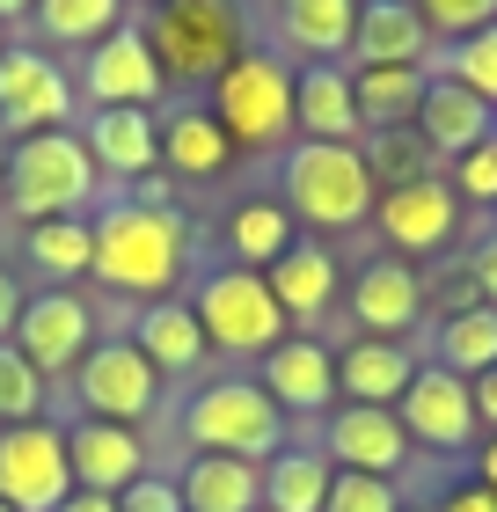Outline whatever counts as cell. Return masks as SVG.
Instances as JSON below:
<instances>
[{"label":"cell","instance_id":"35","mask_svg":"<svg viewBox=\"0 0 497 512\" xmlns=\"http://www.w3.org/2000/svg\"><path fill=\"white\" fill-rule=\"evenodd\" d=\"M359 154H366V169L381 191H402V183H424V176H439V154L417 139V125H395V132H366L359 139Z\"/></svg>","mask_w":497,"mask_h":512},{"label":"cell","instance_id":"32","mask_svg":"<svg viewBox=\"0 0 497 512\" xmlns=\"http://www.w3.org/2000/svg\"><path fill=\"white\" fill-rule=\"evenodd\" d=\"M432 366H446V374H461V381L490 374V366H497V308L468 300V308L446 315L439 337H432Z\"/></svg>","mask_w":497,"mask_h":512},{"label":"cell","instance_id":"1","mask_svg":"<svg viewBox=\"0 0 497 512\" xmlns=\"http://www.w3.org/2000/svg\"><path fill=\"white\" fill-rule=\"evenodd\" d=\"M88 235H96V256H88V278L103 293L125 300H176L183 271H191V220L176 213L169 198H103L88 213Z\"/></svg>","mask_w":497,"mask_h":512},{"label":"cell","instance_id":"46","mask_svg":"<svg viewBox=\"0 0 497 512\" xmlns=\"http://www.w3.org/2000/svg\"><path fill=\"white\" fill-rule=\"evenodd\" d=\"M476 483L497 498V432H483V439H476Z\"/></svg>","mask_w":497,"mask_h":512},{"label":"cell","instance_id":"24","mask_svg":"<svg viewBox=\"0 0 497 512\" xmlns=\"http://www.w3.org/2000/svg\"><path fill=\"white\" fill-rule=\"evenodd\" d=\"M417 352L410 344H388V337H351L337 344V395L344 403H373V410H395L402 388L417 381Z\"/></svg>","mask_w":497,"mask_h":512},{"label":"cell","instance_id":"15","mask_svg":"<svg viewBox=\"0 0 497 512\" xmlns=\"http://www.w3.org/2000/svg\"><path fill=\"white\" fill-rule=\"evenodd\" d=\"M322 454H329V469H351V476H402L410 469V432H402V417L395 410H373V403H337L329 410V425H322Z\"/></svg>","mask_w":497,"mask_h":512},{"label":"cell","instance_id":"49","mask_svg":"<svg viewBox=\"0 0 497 512\" xmlns=\"http://www.w3.org/2000/svg\"><path fill=\"white\" fill-rule=\"evenodd\" d=\"M0 52H8V22H0Z\"/></svg>","mask_w":497,"mask_h":512},{"label":"cell","instance_id":"44","mask_svg":"<svg viewBox=\"0 0 497 512\" xmlns=\"http://www.w3.org/2000/svg\"><path fill=\"white\" fill-rule=\"evenodd\" d=\"M439 512H497V498L483 491V483H476V476H468V483H454V491H446V498H439Z\"/></svg>","mask_w":497,"mask_h":512},{"label":"cell","instance_id":"43","mask_svg":"<svg viewBox=\"0 0 497 512\" xmlns=\"http://www.w3.org/2000/svg\"><path fill=\"white\" fill-rule=\"evenodd\" d=\"M22 300H30V293H22V278H15L8 264H0V344L15 337V322H22Z\"/></svg>","mask_w":497,"mask_h":512},{"label":"cell","instance_id":"6","mask_svg":"<svg viewBox=\"0 0 497 512\" xmlns=\"http://www.w3.org/2000/svg\"><path fill=\"white\" fill-rule=\"evenodd\" d=\"M205 110L220 118V132L249 154H271V147H293V66L271 59V52H242L212 81Z\"/></svg>","mask_w":497,"mask_h":512},{"label":"cell","instance_id":"22","mask_svg":"<svg viewBox=\"0 0 497 512\" xmlns=\"http://www.w3.org/2000/svg\"><path fill=\"white\" fill-rule=\"evenodd\" d=\"M81 139L96 154V169L117 183H154V169H161V118L154 110H88Z\"/></svg>","mask_w":497,"mask_h":512},{"label":"cell","instance_id":"4","mask_svg":"<svg viewBox=\"0 0 497 512\" xmlns=\"http://www.w3.org/2000/svg\"><path fill=\"white\" fill-rule=\"evenodd\" d=\"M183 439H191V454H234L264 469L286 447V410L264 395L256 374H220L183 403Z\"/></svg>","mask_w":497,"mask_h":512},{"label":"cell","instance_id":"10","mask_svg":"<svg viewBox=\"0 0 497 512\" xmlns=\"http://www.w3.org/2000/svg\"><path fill=\"white\" fill-rule=\"evenodd\" d=\"M8 344L44 381H59V374H74V366L96 352V308H88L81 293H66V286H37L22 300V322H15Z\"/></svg>","mask_w":497,"mask_h":512},{"label":"cell","instance_id":"5","mask_svg":"<svg viewBox=\"0 0 497 512\" xmlns=\"http://www.w3.org/2000/svg\"><path fill=\"white\" fill-rule=\"evenodd\" d=\"M191 308L205 322V344H212V352H227V359H271L278 344L293 337V322L271 300L264 271H242V264L205 271L191 286Z\"/></svg>","mask_w":497,"mask_h":512},{"label":"cell","instance_id":"40","mask_svg":"<svg viewBox=\"0 0 497 512\" xmlns=\"http://www.w3.org/2000/svg\"><path fill=\"white\" fill-rule=\"evenodd\" d=\"M461 191V205H497V132L483 139L476 154H461L454 161V176H446Z\"/></svg>","mask_w":497,"mask_h":512},{"label":"cell","instance_id":"19","mask_svg":"<svg viewBox=\"0 0 497 512\" xmlns=\"http://www.w3.org/2000/svg\"><path fill=\"white\" fill-rule=\"evenodd\" d=\"M293 139H329V147H359V96H351V66H293Z\"/></svg>","mask_w":497,"mask_h":512},{"label":"cell","instance_id":"51","mask_svg":"<svg viewBox=\"0 0 497 512\" xmlns=\"http://www.w3.org/2000/svg\"><path fill=\"white\" fill-rule=\"evenodd\" d=\"M0 512H15V505H0Z\"/></svg>","mask_w":497,"mask_h":512},{"label":"cell","instance_id":"12","mask_svg":"<svg viewBox=\"0 0 497 512\" xmlns=\"http://www.w3.org/2000/svg\"><path fill=\"white\" fill-rule=\"evenodd\" d=\"M161 88H169V74H161L154 37H147L139 15L125 22V30H110L96 52H88V66H81V96L96 110H154Z\"/></svg>","mask_w":497,"mask_h":512},{"label":"cell","instance_id":"42","mask_svg":"<svg viewBox=\"0 0 497 512\" xmlns=\"http://www.w3.org/2000/svg\"><path fill=\"white\" fill-rule=\"evenodd\" d=\"M468 286H476V300L483 308H497V227L468 249Z\"/></svg>","mask_w":497,"mask_h":512},{"label":"cell","instance_id":"31","mask_svg":"<svg viewBox=\"0 0 497 512\" xmlns=\"http://www.w3.org/2000/svg\"><path fill=\"white\" fill-rule=\"evenodd\" d=\"M329 483H337V469H329L322 447H278L264 461V512H322L329 505Z\"/></svg>","mask_w":497,"mask_h":512},{"label":"cell","instance_id":"30","mask_svg":"<svg viewBox=\"0 0 497 512\" xmlns=\"http://www.w3.org/2000/svg\"><path fill=\"white\" fill-rule=\"evenodd\" d=\"M424 81H432L424 66H351V96H359V125H366V132L417 125Z\"/></svg>","mask_w":497,"mask_h":512},{"label":"cell","instance_id":"11","mask_svg":"<svg viewBox=\"0 0 497 512\" xmlns=\"http://www.w3.org/2000/svg\"><path fill=\"white\" fill-rule=\"evenodd\" d=\"M74 118V81L52 52L37 44H8L0 52V132L30 139V132H59Z\"/></svg>","mask_w":497,"mask_h":512},{"label":"cell","instance_id":"45","mask_svg":"<svg viewBox=\"0 0 497 512\" xmlns=\"http://www.w3.org/2000/svg\"><path fill=\"white\" fill-rule=\"evenodd\" d=\"M468 395H476V425H483V432H497V366L468 381Z\"/></svg>","mask_w":497,"mask_h":512},{"label":"cell","instance_id":"37","mask_svg":"<svg viewBox=\"0 0 497 512\" xmlns=\"http://www.w3.org/2000/svg\"><path fill=\"white\" fill-rule=\"evenodd\" d=\"M44 395H52V381H44L15 344H0V425H30V417H44Z\"/></svg>","mask_w":497,"mask_h":512},{"label":"cell","instance_id":"14","mask_svg":"<svg viewBox=\"0 0 497 512\" xmlns=\"http://www.w3.org/2000/svg\"><path fill=\"white\" fill-rule=\"evenodd\" d=\"M373 227H381L388 256H402V264L439 256L446 242L461 235V191H454L446 176H424V183H402V191H381Z\"/></svg>","mask_w":497,"mask_h":512},{"label":"cell","instance_id":"50","mask_svg":"<svg viewBox=\"0 0 497 512\" xmlns=\"http://www.w3.org/2000/svg\"><path fill=\"white\" fill-rule=\"evenodd\" d=\"M125 8H132V0H125ZM147 8H161V0H147Z\"/></svg>","mask_w":497,"mask_h":512},{"label":"cell","instance_id":"36","mask_svg":"<svg viewBox=\"0 0 497 512\" xmlns=\"http://www.w3.org/2000/svg\"><path fill=\"white\" fill-rule=\"evenodd\" d=\"M439 74L461 81L468 96H483V103L497 110V22H490V30H476V37H461V44H446V52H439Z\"/></svg>","mask_w":497,"mask_h":512},{"label":"cell","instance_id":"38","mask_svg":"<svg viewBox=\"0 0 497 512\" xmlns=\"http://www.w3.org/2000/svg\"><path fill=\"white\" fill-rule=\"evenodd\" d=\"M410 8L424 15V30H432V44H461L497 22V0H410Z\"/></svg>","mask_w":497,"mask_h":512},{"label":"cell","instance_id":"7","mask_svg":"<svg viewBox=\"0 0 497 512\" xmlns=\"http://www.w3.org/2000/svg\"><path fill=\"white\" fill-rule=\"evenodd\" d=\"M147 37L169 81H220L242 59V8L234 0H161L147 15Z\"/></svg>","mask_w":497,"mask_h":512},{"label":"cell","instance_id":"28","mask_svg":"<svg viewBox=\"0 0 497 512\" xmlns=\"http://www.w3.org/2000/svg\"><path fill=\"white\" fill-rule=\"evenodd\" d=\"M183 512H264V469L234 454H191L176 469Z\"/></svg>","mask_w":497,"mask_h":512},{"label":"cell","instance_id":"41","mask_svg":"<svg viewBox=\"0 0 497 512\" xmlns=\"http://www.w3.org/2000/svg\"><path fill=\"white\" fill-rule=\"evenodd\" d=\"M117 512H183V491H176V476H139L117 498Z\"/></svg>","mask_w":497,"mask_h":512},{"label":"cell","instance_id":"34","mask_svg":"<svg viewBox=\"0 0 497 512\" xmlns=\"http://www.w3.org/2000/svg\"><path fill=\"white\" fill-rule=\"evenodd\" d=\"M30 22L52 44H88V52H96L110 30H125V22H132V8H125V0H37Z\"/></svg>","mask_w":497,"mask_h":512},{"label":"cell","instance_id":"20","mask_svg":"<svg viewBox=\"0 0 497 512\" xmlns=\"http://www.w3.org/2000/svg\"><path fill=\"white\" fill-rule=\"evenodd\" d=\"M139 352H147V366L161 381H183V374H205V359H212V344H205V322L191 300H147V308L132 315V330H125Z\"/></svg>","mask_w":497,"mask_h":512},{"label":"cell","instance_id":"3","mask_svg":"<svg viewBox=\"0 0 497 512\" xmlns=\"http://www.w3.org/2000/svg\"><path fill=\"white\" fill-rule=\"evenodd\" d=\"M278 205L293 213V227H315V235H351V227L373 220L381 205V183H373L359 147H329V139H293L278 154Z\"/></svg>","mask_w":497,"mask_h":512},{"label":"cell","instance_id":"33","mask_svg":"<svg viewBox=\"0 0 497 512\" xmlns=\"http://www.w3.org/2000/svg\"><path fill=\"white\" fill-rule=\"evenodd\" d=\"M88 256H96L88 220H37V227H22V264H30L44 286H74V278H88Z\"/></svg>","mask_w":497,"mask_h":512},{"label":"cell","instance_id":"39","mask_svg":"<svg viewBox=\"0 0 497 512\" xmlns=\"http://www.w3.org/2000/svg\"><path fill=\"white\" fill-rule=\"evenodd\" d=\"M322 512H402V491H395L388 476H351V469H337Z\"/></svg>","mask_w":497,"mask_h":512},{"label":"cell","instance_id":"9","mask_svg":"<svg viewBox=\"0 0 497 512\" xmlns=\"http://www.w3.org/2000/svg\"><path fill=\"white\" fill-rule=\"evenodd\" d=\"M74 498V469H66V432L30 417V425H0V505L15 512H59Z\"/></svg>","mask_w":497,"mask_h":512},{"label":"cell","instance_id":"18","mask_svg":"<svg viewBox=\"0 0 497 512\" xmlns=\"http://www.w3.org/2000/svg\"><path fill=\"white\" fill-rule=\"evenodd\" d=\"M256 381H264V395L286 417H329L337 410V352L307 330H293L271 359H256Z\"/></svg>","mask_w":497,"mask_h":512},{"label":"cell","instance_id":"17","mask_svg":"<svg viewBox=\"0 0 497 512\" xmlns=\"http://www.w3.org/2000/svg\"><path fill=\"white\" fill-rule=\"evenodd\" d=\"M66 432V469H74V491L96 498H125L139 476H147V439L132 425H103V417H74Z\"/></svg>","mask_w":497,"mask_h":512},{"label":"cell","instance_id":"27","mask_svg":"<svg viewBox=\"0 0 497 512\" xmlns=\"http://www.w3.org/2000/svg\"><path fill=\"white\" fill-rule=\"evenodd\" d=\"M220 242H227V264H242V271H271L278 256L300 242V227H293V213H286L278 198L249 191V198H234V205H227Z\"/></svg>","mask_w":497,"mask_h":512},{"label":"cell","instance_id":"16","mask_svg":"<svg viewBox=\"0 0 497 512\" xmlns=\"http://www.w3.org/2000/svg\"><path fill=\"white\" fill-rule=\"evenodd\" d=\"M344 315L359 322V337L410 344V330L424 322V278H417V264H402V256H373V264H359V271H351V293H344Z\"/></svg>","mask_w":497,"mask_h":512},{"label":"cell","instance_id":"26","mask_svg":"<svg viewBox=\"0 0 497 512\" xmlns=\"http://www.w3.org/2000/svg\"><path fill=\"white\" fill-rule=\"evenodd\" d=\"M271 22L307 66H344L351 30H359V0H271Z\"/></svg>","mask_w":497,"mask_h":512},{"label":"cell","instance_id":"25","mask_svg":"<svg viewBox=\"0 0 497 512\" xmlns=\"http://www.w3.org/2000/svg\"><path fill=\"white\" fill-rule=\"evenodd\" d=\"M432 59V30L410 0H359V30H351L344 66H424Z\"/></svg>","mask_w":497,"mask_h":512},{"label":"cell","instance_id":"47","mask_svg":"<svg viewBox=\"0 0 497 512\" xmlns=\"http://www.w3.org/2000/svg\"><path fill=\"white\" fill-rule=\"evenodd\" d=\"M59 512H117V498H96V491H74Z\"/></svg>","mask_w":497,"mask_h":512},{"label":"cell","instance_id":"8","mask_svg":"<svg viewBox=\"0 0 497 512\" xmlns=\"http://www.w3.org/2000/svg\"><path fill=\"white\" fill-rule=\"evenodd\" d=\"M161 381L147 352H139L132 337H96V352L74 366V403L81 417H103V425H147L161 410Z\"/></svg>","mask_w":497,"mask_h":512},{"label":"cell","instance_id":"2","mask_svg":"<svg viewBox=\"0 0 497 512\" xmlns=\"http://www.w3.org/2000/svg\"><path fill=\"white\" fill-rule=\"evenodd\" d=\"M0 205L37 227V220H88L103 205V169L88 154V139L74 125L59 132H30L0 154Z\"/></svg>","mask_w":497,"mask_h":512},{"label":"cell","instance_id":"29","mask_svg":"<svg viewBox=\"0 0 497 512\" xmlns=\"http://www.w3.org/2000/svg\"><path fill=\"white\" fill-rule=\"evenodd\" d=\"M161 161H169L176 176L205 183V176H220L227 161H234V139L220 132V118H212L205 103H183V110L161 118Z\"/></svg>","mask_w":497,"mask_h":512},{"label":"cell","instance_id":"21","mask_svg":"<svg viewBox=\"0 0 497 512\" xmlns=\"http://www.w3.org/2000/svg\"><path fill=\"white\" fill-rule=\"evenodd\" d=\"M264 286H271V300L286 308V322H322L329 308H337V286H344V271H337V249L329 242H315V235H300L278 264L264 271Z\"/></svg>","mask_w":497,"mask_h":512},{"label":"cell","instance_id":"48","mask_svg":"<svg viewBox=\"0 0 497 512\" xmlns=\"http://www.w3.org/2000/svg\"><path fill=\"white\" fill-rule=\"evenodd\" d=\"M22 15H37V0H0V22H22Z\"/></svg>","mask_w":497,"mask_h":512},{"label":"cell","instance_id":"13","mask_svg":"<svg viewBox=\"0 0 497 512\" xmlns=\"http://www.w3.org/2000/svg\"><path fill=\"white\" fill-rule=\"evenodd\" d=\"M395 417L410 432V447H424V454H476V439H483L476 395H468L461 374H446V366H417V381L402 388Z\"/></svg>","mask_w":497,"mask_h":512},{"label":"cell","instance_id":"23","mask_svg":"<svg viewBox=\"0 0 497 512\" xmlns=\"http://www.w3.org/2000/svg\"><path fill=\"white\" fill-rule=\"evenodd\" d=\"M490 132H497V110H490L483 96H468V88H461V81H446V74L424 81V103H417V139H424V147H432L439 161L476 154Z\"/></svg>","mask_w":497,"mask_h":512}]
</instances>
